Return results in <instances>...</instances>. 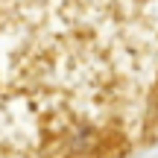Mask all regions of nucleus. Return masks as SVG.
I'll list each match as a JSON object with an SVG mask.
<instances>
[]
</instances>
